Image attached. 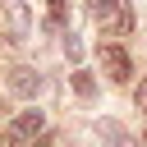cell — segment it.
<instances>
[{"label": "cell", "mask_w": 147, "mask_h": 147, "mask_svg": "<svg viewBox=\"0 0 147 147\" xmlns=\"http://www.w3.org/2000/svg\"><path fill=\"white\" fill-rule=\"evenodd\" d=\"M37 147H60V138H41V142H37Z\"/></svg>", "instance_id": "cell-12"}, {"label": "cell", "mask_w": 147, "mask_h": 147, "mask_svg": "<svg viewBox=\"0 0 147 147\" xmlns=\"http://www.w3.org/2000/svg\"><path fill=\"white\" fill-rule=\"evenodd\" d=\"M9 92H14V96H23V101H32V96L41 92V74H37V69H28V64L9 69Z\"/></svg>", "instance_id": "cell-4"}, {"label": "cell", "mask_w": 147, "mask_h": 147, "mask_svg": "<svg viewBox=\"0 0 147 147\" xmlns=\"http://www.w3.org/2000/svg\"><path fill=\"white\" fill-rule=\"evenodd\" d=\"M74 92H78L83 101H92V96H96V78H92L87 69H74Z\"/></svg>", "instance_id": "cell-7"}, {"label": "cell", "mask_w": 147, "mask_h": 147, "mask_svg": "<svg viewBox=\"0 0 147 147\" xmlns=\"http://www.w3.org/2000/svg\"><path fill=\"white\" fill-rule=\"evenodd\" d=\"M101 32H106V41H110V37H129V32H133V5H129V0H115V9H110V18L101 23Z\"/></svg>", "instance_id": "cell-5"}, {"label": "cell", "mask_w": 147, "mask_h": 147, "mask_svg": "<svg viewBox=\"0 0 147 147\" xmlns=\"http://www.w3.org/2000/svg\"><path fill=\"white\" fill-rule=\"evenodd\" d=\"M41 129H46V115H41V110H18V115L9 119V129H5V138L28 142V138H37Z\"/></svg>", "instance_id": "cell-3"}, {"label": "cell", "mask_w": 147, "mask_h": 147, "mask_svg": "<svg viewBox=\"0 0 147 147\" xmlns=\"http://www.w3.org/2000/svg\"><path fill=\"white\" fill-rule=\"evenodd\" d=\"M133 101H138V110H147V78H142V83L133 87Z\"/></svg>", "instance_id": "cell-11"}, {"label": "cell", "mask_w": 147, "mask_h": 147, "mask_svg": "<svg viewBox=\"0 0 147 147\" xmlns=\"http://www.w3.org/2000/svg\"><path fill=\"white\" fill-rule=\"evenodd\" d=\"M101 69L110 74V83H129L133 64H129V51L115 46V41H101Z\"/></svg>", "instance_id": "cell-2"}, {"label": "cell", "mask_w": 147, "mask_h": 147, "mask_svg": "<svg viewBox=\"0 0 147 147\" xmlns=\"http://www.w3.org/2000/svg\"><path fill=\"white\" fill-rule=\"evenodd\" d=\"M0 9H5V37H9L14 46H23V41L32 37V9H28L23 0H0Z\"/></svg>", "instance_id": "cell-1"}, {"label": "cell", "mask_w": 147, "mask_h": 147, "mask_svg": "<svg viewBox=\"0 0 147 147\" xmlns=\"http://www.w3.org/2000/svg\"><path fill=\"white\" fill-rule=\"evenodd\" d=\"M64 55H69L74 64L83 60V37H78V32H64Z\"/></svg>", "instance_id": "cell-10"}, {"label": "cell", "mask_w": 147, "mask_h": 147, "mask_svg": "<svg viewBox=\"0 0 147 147\" xmlns=\"http://www.w3.org/2000/svg\"><path fill=\"white\" fill-rule=\"evenodd\" d=\"M124 147H129V142H124Z\"/></svg>", "instance_id": "cell-13"}, {"label": "cell", "mask_w": 147, "mask_h": 147, "mask_svg": "<svg viewBox=\"0 0 147 147\" xmlns=\"http://www.w3.org/2000/svg\"><path fill=\"white\" fill-rule=\"evenodd\" d=\"M64 18H69V0H46V32L64 28Z\"/></svg>", "instance_id": "cell-6"}, {"label": "cell", "mask_w": 147, "mask_h": 147, "mask_svg": "<svg viewBox=\"0 0 147 147\" xmlns=\"http://www.w3.org/2000/svg\"><path fill=\"white\" fill-rule=\"evenodd\" d=\"M96 133H101L106 142H115V147H124V142H129V133H124L115 119H96Z\"/></svg>", "instance_id": "cell-8"}, {"label": "cell", "mask_w": 147, "mask_h": 147, "mask_svg": "<svg viewBox=\"0 0 147 147\" xmlns=\"http://www.w3.org/2000/svg\"><path fill=\"white\" fill-rule=\"evenodd\" d=\"M83 5H87V14H92L96 23H106V18H110V9H115V0H83Z\"/></svg>", "instance_id": "cell-9"}]
</instances>
